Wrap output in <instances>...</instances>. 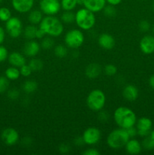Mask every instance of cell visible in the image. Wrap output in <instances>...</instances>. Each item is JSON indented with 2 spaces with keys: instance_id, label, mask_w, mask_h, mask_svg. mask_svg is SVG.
I'll return each mask as SVG.
<instances>
[{
  "instance_id": "6da1fadb",
  "label": "cell",
  "mask_w": 154,
  "mask_h": 155,
  "mask_svg": "<svg viewBox=\"0 0 154 155\" xmlns=\"http://www.w3.org/2000/svg\"><path fill=\"white\" fill-rule=\"evenodd\" d=\"M115 123L119 128L128 129L134 127L137 122V116L131 109L125 106H120L115 110L113 114Z\"/></svg>"
},
{
  "instance_id": "7a4b0ae2",
  "label": "cell",
  "mask_w": 154,
  "mask_h": 155,
  "mask_svg": "<svg viewBox=\"0 0 154 155\" xmlns=\"http://www.w3.org/2000/svg\"><path fill=\"white\" fill-rule=\"evenodd\" d=\"M39 28L51 37H57L63 32V22L54 16H46L39 23Z\"/></svg>"
},
{
  "instance_id": "3957f363",
  "label": "cell",
  "mask_w": 154,
  "mask_h": 155,
  "mask_svg": "<svg viewBox=\"0 0 154 155\" xmlns=\"http://www.w3.org/2000/svg\"><path fill=\"white\" fill-rule=\"evenodd\" d=\"M75 22L82 30H89L93 28L96 23L95 13L85 8L79 9L75 14Z\"/></svg>"
},
{
  "instance_id": "277c9868",
  "label": "cell",
  "mask_w": 154,
  "mask_h": 155,
  "mask_svg": "<svg viewBox=\"0 0 154 155\" xmlns=\"http://www.w3.org/2000/svg\"><path fill=\"white\" fill-rule=\"evenodd\" d=\"M130 137L125 129L118 128L113 130L108 135L107 143L112 149H120L125 147Z\"/></svg>"
},
{
  "instance_id": "5b68a950",
  "label": "cell",
  "mask_w": 154,
  "mask_h": 155,
  "mask_svg": "<svg viewBox=\"0 0 154 155\" xmlns=\"http://www.w3.org/2000/svg\"><path fill=\"white\" fill-rule=\"evenodd\" d=\"M106 104V95L101 89H94L88 95L86 104L93 111H101Z\"/></svg>"
},
{
  "instance_id": "8992f818",
  "label": "cell",
  "mask_w": 154,
  "mask_h": 155,
  "mask_svg": "<svg viewBox=\"0 0 154 155\" xmlns=\"http://www.w3.org/2000/svg\"><path fill=\"white\" fill-rule=\"evenodd\" d=\"M85 36L82 32L78 29L69 30L64 36V42L66 46L72 49H76L82 45Z\"/></svg>"
},
{
  "instance_id": "52a82bcc",
  "label": "cell",
  "mask_w": 154,
  "mask_h": 155,
  "mask_svg": "<svg viewBox=\"0 0 154 155\" xmlns=\"http://www.w3.org/2000/svg\"><path fill=\"white\" fill-rule=\"evenodd\" d=\"M39 8L47 16H54L61 8L60 0H40Z\"/></svg>"
},
{
  "instance_id": "ba28073f",
  "label": "cell",
  "mask_w": 154,
  "mask_h": 155,
  "mask_svg": "<svg viewBox=\"0 0 154 155\" xmlns=\"http://www.w3.org/2000/svg\"><path fill=\"white\" fill-rule=\"evenodd\" d=\"M5 29L11 37L18 38L23 33V24L18 18L11 17L5 22Z\"/></svg>"
},
{
  "instance_id": "9c48e42d",
  "label": "cell",
  "mask_w": 154,
  "mask_h": 155,
  "mask_svg": "<svg viewBox=\"0 0 154 155\" xmlns=\"http://www.w3.org/2000/svg\"><path fill=\"white\" fill-rule=\"evenodd\" d=\"M82 137L85 144L88 145H95L101 140V132L97 127H89L83 132Z\"/></svg>"
},
{
  "instance_id": "30bf717a",
  "label": "cell",
  "mask_w": 154,
  "mask_h": 155,
  "mask_svg": "<svg viewBox=\"0 0 154 155\" xmlns=\"http://www.w3.org/2000/svg\"><path fill=\"white\" fill-rule=\"evenodd\" d=\"M135 125L137 130V135L140 137L144 138L149 135V133L152 130V123L149 118L143 117L137 120Z\"/></svg>"
},
{
  "instance_id": "8fae6325",
  "label": "cell",
  "mask_w": 154,
  "mask_h": 155,
  "mask_svg": "<svg viewBox=\"0 0 154 155\" xmlns=\"http://www.w3.org/2000/svg\"><path fill=\"white\" fill-rule=\"evenodd\" d=\"M1 138L6 145L12 146L19 141V133L14 128H6L2 132Z\"/></svg>"
},
{
  "instance_id": "7c38bea8",
  "label": "cell",
  "mask_w": 154,
  "mask_h": 155,
  "mask_svg": "<svg viewBox=\"0 0 154 155\" xmlns=\"http://www.w3.org/2000/svg\"><path fill=\"white\" fill-rule=\"evenodd\" d=\"M35 0H11L13 8L21 14L29 13L33 9Z\"/></svg>"
},
{
  "instance_id": "4fadbf2b",
  "label": "cell",
  "mask_w": 154,
  "mask_h": 155,
  "mask_svg": "<svg viewBox=\"0 0 154 155\" xmlns=\"http://www.w3.org/2000/svg\"><path fill=\"white\" fill-rule=\"evenodd\" d=\"M140 51L145 54H151L154 52V36L146 35L140 41Z\"/></svg>"
},
{
  "instance_id": "5bb4252c",
  "label": "cell",
  "mask_w": 154,
  "mask_h": 155,
  "mask_svg": "<svg viewBox=\"0 0 154 155\" xmlns=\"http://www.w3.org/2000/svg\"><path fill=\"white\" fill-rule=\"evenodd\" d=\"M40 48V44L33 39V40H28L24 44L23 51L27 57L34 58L39 54Z\"/></svg>"
},
{
  "instance_id": "9a60e30c",
  "label": "cell",
  "mask_w": 154,
  "mask_h": 155,
  "mask_svg": "<svg viewBox=\"0 0 154 155\" xmlns=\"http://www.w3.org/2000/svg\"><path fill=\"white\" fill-rule=\"evenodd\" d=\"M98 44L102 48L106 50H110L114 48L116 41L113 36L107 33H101L98 37Z\"/></svg>"
},
{
  "instance_id": "2e32d148",
  "label": "cell",
  "mask_w": 154,
  "mask_h": 155,
  "mask_svg": "<svg viewBox=\"0 0 154 155\" xmlns=\"http://www.w3.org/2000/svg\"><path fill=\"white\" fill-rule=\"evenodd\" d=\"M106 0H84L83 5L94 13H98L102 11L106 5Z\"/></svg>"
},
{
  "instance_id": "e0dca14e",
  "label": "cell",
  "mask_w": 154,
  "mask_h": 155,
  "mask_svg": "<svg viewBox=\"0 0 154 155\" xmlns=\"http://www.w3.org/2000/svg\"><path fill=\"white\" fill-rule=\"evenodd\" d=\"M138 89L134 85H127L122 90V96L128 101H135L138 98Z\"/></svg>"
},
{
  "instance_id": "ac0fdd59",
  "label": "cell",
  "mask_w": 154,
  "mask_h": 155,
  "mask_svg": "<svg viewBox=\"0 0 154 155\" xmlns=\"http://www.w3.org/2000/svg\"><path fill=\"white\" fill-rule=\"evenodd\" d=\"M8 60L9 64L11 66L16 67V68H18L24 66V64H26V62H27L25 57L20 52H18V51H13L10 54H8Z\"/></svg>"
},
{
  "instance_id": "d6986e66",
  "label": "cell",
  "mask_w": 154,
  "mask_h": 155,
  "mask_svg": "<svg viewBox=\"0 0 154 155\" xmlns=\"http://www.w3.org/2000/svg\"><path fill=\"white\" fill-rule=\"evenodd\" d=\"M125 148L128 154L132 155L138 154L141 151L142 145L138 140L131 138V139H129L127 142L126 145H125Z\"/></svg>"
},
{
  "instance_id": "ffe728a7",
  "label": "cell",
  "mask_w": 154,
  "mask_h": 155,
  "mask_svg": "<svg viewBox=\"0 0 154 155\" xmlns=\"http://www.w3.org/2000/svg\"><path fill=\"white\" fill-rule=\"evenodd\" d=\"M102 72V68L98 63H91L85 68V75L89 79H96Z\"/></svg>"
},
{
  "instance_id": "44dd1931",
  "label": "cell",
  "mask_w": 154,
  "mask_h": 155,
  "mask_svg": "<svg viewBox=\"0 0 154 155\" xmlns=\"http://www.w3.org/2000/svg\"><path fill=\"white\" fill-rule=\"evenodd\" d=\"M42 12L41 10H38V9H33L31 10L28 14V19L29 22L30 24H33V25H37L39 24V23L42 21L43 16H42Z\"/></svg>"
},
{
  "instance_id": "7402d4cb",
  "label": "cell",
  "mask_w": 154,
  "mask_h": 155,
  "mask_svg": "<svg viewBox=\"0 0 154 155\" xmlns=\"http://www.w3.org/2000/svg\"><path fill=\"white\" fill-rule=\"evenodd\" d=\"M5 75L9 80H17L19 79L20 76H21L20 69L14 66L9 67L8 68L6 69Z\"/></svg>"
},
{
  "instance_id": "603a6c76",
  "label": "cell",
  "mask_w": 154,
  "mask_h": 155,
  "mask_svg": "<svg viewBox=\"0 0 154 155\" xmlns=\"http://www.w3.org/2000/svg\"><path fill=\"white\" fill-rule=\"evenodd\" d=\"M38 88V84L36 81L33 80H28L24 83L22 89L24 92L27 94H31L36 92Z\"/></svg>"
},
{
  "instance_id": "cb8c5ba5",
  "label": "cell",
  "mask_w": 154,
  "mask_h": 155,
  "mask_svg": "<svg viewBox=\"0 0 154 155\" xmlns=\"http://www.w3.org/2000/svg\"><path fill=\"white\" fill-rule=\"evenodd\" d=\"M36 30H37V27L35 25H33V24H30V25L27 26L24 29V30H23L24 37L27 40H33V39H36Z\"/></svg>"
},
{
  "instance_id": "d4e9b609",
  "label": "cell",
  "mask_w": 154,
  "mask_h": 155,
  "mask_svg": "<svg viewBox=\"0 0 154 155\" xmlns=\"http://www.w3.org/2000/svg\"><path fill=\"white\" fill-rule=\"evenodd\" d=\"M60 20L66 24H72L75 22V14L72 11H64L60 17Z\"/></svg>"
},
{
  "instance_id": "484cf974",
  "label": "cell",
  "mask_w": 154,
  "mask_h": 155,
  "mask_svg": "<svg viewBox=\"0 0 154 155\" xmlns=\"http://www.w3.org/2000/svg\"><path fill=\"white\" fill-rule=\"evenodd\" d=\"M61 8L64 11H72L75 8L78 3L77 0H61Z\"/></svg>"
},
{
  "instance_id": "4316f807",
  "label": "cell",
  "mask_w": 154,
  "mask_h": 155,
  "mask_svg": "<svg viewBox=\"0 0 154 155\" xmlns=\"http://www.w3.org/2000/svg\"><path fill=\"white\" fill-rule=\"evenodd\" d=\"M28 65L30 67L33 72V71L34 72H38V71H41L42 69V68H43V62L40 59L34 58H32L29 61Z\"/></svg>"
},
{
  "instance_id": "83f0119b",
  "label": "cell",
  "mask_w": 154,
  "mask_h": 155,
  "mask_svg": "<svg viewBox=\"0 0 154 155\" xmlns=\"http://www.w3.org/2000/svg\"><path fill=\"white\" fill-rule=\"evenodd\" d=\"M67 52V48L65 45L60 44V45H57L54 47V53L56 57L59 58H63L66 57Z\"/></svg>"
},
{
  "instance_id": "f1b7e54d",
  "label": "cell",
  "mask_w": 154,
  "mask_h": 155,
  "mask_svg": "<svg viewBox=\"0 0 154 155\" xmlns=\"http://www.w3.org/2000/svg\"><path fill=\"white\" fill-rule=\"evenodd\" d=\"M141 145L143 149L146 151H152L154 149V139H152L149 136L144 137Z\"/></svg>"
},
{
  "instance_id": "f546056e",
  "label": "cell",
  "mask_w": 154,
  "mask_h": 155,
  "mask_svg": "<svg viewBox=\"0 0 154 155\" xmlns=\"http://www.w3.org/2000/svg\"><path fill=\"white\" fill-rule=\"evenodd\" d=\"M11 18V12L7 7L0 8V21L6 22Z\"/></svg>"
},
{
  "instance_id": "4dcf8cb0",
  "label": "cell",
  "mask_w": 154,
  "mask_h": 155,
  "mask_svg": "<svg viewBox=\"0 0 154 155\" xmlns=\"http://www.w3.org/2000/svg\"><path fill=\"white\" fill-rule=\"evenodd\" d=\"M41 48H42L43 49L48 50L51 49L53 48V46L54 45V42L52 38L51 37H44L42 39V42H41Z\"/></svg>"
},
{
  "instance_id": "1f68e13d",
  "label": "cell",
  "mask_w": 154,
  "mask_h": 155,
  "mask_svg": "<svg viewBox=\"0 0 154 155\" xmlns=\"http://www.w3.org/2000/svg\"><path fill=\"white\" fill-rule=\"evenodd\" d=\"M104 15L107 18H113L116 15V9L115 6L109 5H105V7L103 9Z\"/></svg>"
},
{
  "instance_id": "d6a6232c",
  "label": "cell",
  "mask_w": 154,
  "mask_h": 155,
  "mask_svg": "<svg viewBox=\"0 0 154 155\" xmlns=\"http://www.w3.org/2000/svg\"><path fill=\"white\" fill-rule=\"evenodd\" d=\"M9 87V80L6 77H0V94L4 93Z\"/></svg>"
},
{
  "instance_id": "836d02e7",
  "label": "cell",
  "mask_w": 154,
  "mask_h": 155,
  "mask_svg": "<svg viewBox=\"0 0 154 155\" xmlns=\"http://www.w3.org/2000/svg\"><path fill=\"white\" fill-rule=\"evenodd\" d=\"M104 71L106 75L109 76V77H112V76H114L116 74L117 68H116V67L114 64H107L104 67Z\"/></svg>"
},
{
  "instance_id": "e575fe53",
  "label": "cell",
  "mask_w": 154,
  "mask_h": 155,
  "mask_svg": "<svg viewBox=\"0 0 154 155\" xmlns=\"http://www.w3.org/2000/svg\"><path fill=\"white\" fill-rule=\"evenodd\" d=\"M32 69L30 68V67L28 64H24V66H22L21 68H20V73H21V75L23 76L24 77H28L31 75Z\"/></svg>"
},
{
  "instance_id": "d590c367",
  "label": "cell",
  "mask_w": 154,
  "mask_h": 155,
  "mask_svg": "<svg viewBox=\"0 0 154 155\" xmlns=\"http://www.w3.org/2000/svg\"><path fill=\"white\" fill-rule=\"evenodd\" d=\"M139 30L143 33H146V32L149 31L150 29V24L148 21L146 20H142L139 23Z\"/></svg>"
},
{
  "instance_id": "8d00e7d4",
  "label": "cell",
  "mask_w": 154,
  "mask_h": 155,
  "mask_svg": "<svg viewBox=\"0 0 154 155\" xmlns=\"http://www.w3.org/2000/svg\"><path fill=\"white\" fill-rule=\"evenodd\" d=\"M20 96V92L17 89L14 88V89H10V90L8 92V97L9 99L11 100H14L18 99Z\"/></svg>"
},
{
  "instance_id": "74e56055",
  "label": "cell",
  "mask_w": 154,
  "mask_h": 155,
  "mask_svg": "<svg viewBox=\"0 0 154 155\" xmlns=\"http://www.w3.org/2000/svg\"><path fill=\"white\" fill-rule=\"evenodd\" d=\"M8 57V49L3 45H0V62H3Z\"/></svg>"
},
{
  "instance_id": "f35d334b",
  "label": "cell",
  "mask_w": 154,
  "mask_h": 155,
  "mask_svg": "<svg viewBox=\"0 0 154 155\" xmlns=\"http://www.w3.org/2000/svg\"><path fill=\"white\" fill-rule=\"evenodd\" d=\"M69 151H70V147L67 144L63 143L59 146V151L61 154H67L69 152Z\"/></svg>"
},
{
  "instance_id": "ab89813d",
  "label": "cell",
  "mask_w": 154,
  "mask_h": 155,
  "mask_svg": "<svg viewBox=\"0 0 154 155\" xmlns=\"http://www.w3.org/2000/svg\"><path fill=\"white\" fill-rule=\"evenodd\" d=\"M82 154L84 155H100V151H98L96 148H88L85 151H83Z\"/></svg>"
},
{
  "instance_id": "60d3db41",
  "label": "cell",
  "mask_w": 154,
  "mask_h": 155,
  "mask_svg": "<svg viewBox=\"0 0 154 155\" xmlns=\"http://www.w3.org/2000/svg\"><path fill=\"white\" fill-rule=\"evenodd\" d=\"M126 130L130 138H134L137 135V130L136 127H134H134H131L126 129Z\"/></svg>"
},
{
  "instance_id": "b9f144b4",
  "label": "cell",
  "mask_w": 154,
  "mask_h": 155,
  "mask_svg": "<svg viewBox=\"0 0 154 155\" xmlns=\"http://www.w3.org/2000/svg\"><path fill=\"white\" fill-rule=\"evenodd\" d=\"M98 119L101 122H106L109 120V114L106 111H101L98 114Z\"/></svg>"
},
{
  "instance_id": "7bdbcfd3",
  "label": "cell",
  "mask_w": 154,
  "mask_h": 155,
  "mask_svg": "<svg viewBox=\"0 0 154 155\" xmlns=\"http://www.w3.org/2000/svg\"><path fill=\"white\" fill-rule=\"evenodd\" d=\"M46 33H45L43 30H42L41 28H37V30H36V39H42L45 36Z\"/></svg>"
},
{
  "instance_id": "ee69618b",
  "label": "cell",
  "mask_w": 154,
  "mask_h": 155,
  "mask_svg": "<svg viewBox=\"0 0 154 155\" xmlns=\"http://www.w3.org/2000/svg\"><path fill=\"white\" fill-rule=\"evenodd\" d=\"M74 143H75V145H77V146H82L83 145H85L84 140H83L82 136H79V137L75 138V140H74Z\"/></svg>"
},
{
  "instance_id": "f6af8a7d",
  "label": "cell",
  "mask_w": 154,
  "mask_h": 155,
  "mask_svg": "<svg viewBox=\"0 0 154 155\" xmlns=\"http://www.w3.org/2000/svg\"><path fill=\"white\" fill-rule=\"evenodd\" d=\"M5 38V32L4 29L0 26V45L4 42Z\"/></svg>"
},
{
  "instance_id": "bcb514c9",
  "label": "cell",
  "mask_w": 154,
  "mask_h": 155,
  "mask_svg": "<svg viewBox=\"0 0 154 155\" xmlns=\"http://www.w3.org/2000/svg\"><path fill=\"white\" fill-rule=\"evenodd\" d=\"M22 144L25 145V146H30L32 144V139L30 137H28V136H27V137H25L22 140Z\"/></svg>"
},
{
  "instance_id": "7dc6e473",
  "label": "cell",
  "mask_w": 154,
  "mask_h": 155,
  "mask_svg": "<svg viewBox=\"0 0 154 155\" xmlns=\"http://www.w3.org/2000/svg\"><path fill=\"white\" fill-rule=\"evenodd\" d=\"M122 0H106V2H107L109 5H111L113 6H116L118 5H119L122 2Z\"/></svg>"
},
{
  "instance_id": "c3c4849f",
  "label": "cell",
  "mask_w": 154,
  "mask_h": 155,
  "mask_svg": "<svg viewBox=\"0 0 154 155\" xmlns=\"http://www.w3.org/2000/svg\"><path fill=\"white\" fill-rule=\"evenodd\" d=\"M149 85L152 89H154V74H152L149 79Z\"/></svg>"
},
{
  "instance_id": "681fc988",
  "label": "cell",
  "mask_w": 154,
  "mask_h": 155,
  "mask_svg": "<svg viewBox=\"0 0 154 155\" xmlns=\"http://www.w3.org/2000/svg\"><path fill=\"white\" fill-rule=\"evenodd\" d=\"M149 136H150L151 138H152V139H154V130H151L150 133H149Z\"/></svg>"
},
{
  "instance_id": "f907efd6",
  "label": "cell",
  "mask_w": 154,
  "mask_h": 155,
  "mask_svg": "<svg viewBox=\"0 0 154 155\" xmlns=\"http://www.w3.org/2000/svg\"><path fill=\"white\" fill-rule=\"evenodd\" d=\"M83 1L84 0H77V3L78 5H83Z\"/></svg>"
},
{
  "instance_id": "816d5d0a",
  "label": "cell",
  "mask_w": 154,
  "mask_h": 155,
  "mask_svg": "<svg viewBox=\"0 0 154 155\" xmlns=\"http://www.w3.org/2000/svg\"><path fill=\"white\" fill-rule=\"evenodd\" d=\"M152 11H153V12H154V2H153V3H152Z\"/></svg>"
},
{
  "instance_id": "f5cc1de1",
  "label": "cell",
  "mask_w": 154,
  "mask_h": 155,
  "mask_svg": "<svg viewBox=\"0 0 154 155\" xmlns=\"http://www.w3.org/2000/svg\"><path fill=\"white\" fill-rule=\"evenodd\" d=\"M152 31H153V33H154V25H153V27H152Z\"/></svg>"
},
{
  "instance_id": "db71d44e",
  "label": "cell",
  "mask_w": 154,
  "mask_h": 155,
  "mask_svg": "<svg viewBox=\"0 0 154 155\" xmlns=\"http://www.w3.org/2000/svg\"><path fill=\"white\" fill-rule=\"evenodd\" d=\"M2 2H3V0H0V4H1V3Z\"/></svg>"
}]
</instances>
